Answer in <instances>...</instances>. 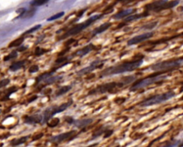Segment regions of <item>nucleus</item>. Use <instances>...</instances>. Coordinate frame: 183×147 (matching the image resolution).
Returning a JSON list of instances; mask_svg holds the SVG:
<instances>
[{"label": "nucleus", "instance_id": "f257e3e1", "mask_svg": "<svg viewBox=\"0 0 183 147\" xmlns=\"http://www.w3.org/2000/svg\"><path fill=\"white\" fill-rule=\"evenodd\" d=\"M142 63H143V60L142 59L133 60L131 62H127L123 64L106 69L101 73V75L102 76H108L114 74H119L132 72L137 69L140 68Z\"/></svg>", "mask_w": 183, "mask_h": 147}, {"label": "nucleus", "instance_id": "f03ea898", "mask_svg": "<svg viewBox=\"0 0 183 147\" xmlns=\"http://www.w3.org/2000/svg\"><path fill=\"white\" fill-rule=\"evenodd\" d=\"M169 76L167 74H155V75H150L146 78H144L142 79H140L139 81H136L135 84L132 86L130 88V91H137V90L141 89L143 88H145L148 86H150L152 84H156L158 82H160L166 79Z\"/></svg>", "mask_w": 183, "mask_h": 147}, {"label": "nucleus", "instance_id": "7ed1b4c3", "mask_svg": "<svg viewBox=\"0 0 183 147\" xmlns=\"http://www.w3.org/2000/svg\"><path fill=\"white\" fill-rule=\"evenodd\" d=\"M175 96V93L174 91H168V92L163 93L161 94L155 95L140 102L139 104V106L142 107H147V106L156 105V104H161L164 101L170 100V99L173 98Z\"/></svg>", "mask_w": 183, "mask_h": 147}, {"label": "nucleus", "instance_id": "20e7f679", "mask_svg": "<svg viewBox=\"0 0 183 147\" xmlns=\"http://www.w3.org/2000/svg\"><path fill=\"white\" fill-rule=\"evenodd\" d=\"M183 64V58H180L173 60H168L164 61L159 63L152 64L150 67V69L155 72H162V71H167L170 69L179 67Z\"/></svg>", "mask_w": 183, "mask_h": 147}, {"label": "nucleus", "instance_id": "39448f33", "mask_svg": "<svg viewBox=\"0 0 183 147\" xmlns=\"http://www.w3.org/2000/svg\"><path fill=\"white\" fill-rule=\"evenodd\" d=\"M102 16V14H96L94 16H92V17H90V19H88L85 21H84L82 23H80V24L76 25L75 26L72 27L71 29H70L66 34H65L63 35V37H62V39H65L67 37H69L70 36H73V35H75L77 34L80 33L82 30H84L85 29H86L87 27H88L90 25H91V24H92L94 21H97V19H100Z\"/></svg>", "mask_w": 183, "mask_h": 147}, {"label": "nucleus", "instance_id": "423d86ee", "mask_svg": "<svg viewBox=\"0 0 183 147\" xmlns=\"http://www.w3.org/2000/svg\"><path fill=\"white\" fill-rule=\"evenodd\" d=\"M72 104V101L70 100L67 103L62 104V105L58 106H52V107H50V108L47 109L44 111V121H48L56 114H58V113L62 112V111L66 110Z\"/></svg>", "mask_w": 183, "mask_h": 147}, {"label": "nucleus", "instance_id": "0eeeda50", "mask_svg": "<svg viewBox=\"0 0 183 147\" xmlns=\"http://www.w3.org/2000/svg\"><path fill=\"white\" fill-rule=\"evenodd\" d=\"M153 35H154V32H149L144 33V34H140V35L135 36L133 38H132L131 39H129L127 42V44L129 46H132V45H135V44H140L141 42H145L146 40L150 39L151 37H153Z\"/></svg>", "mask_w": 183, "mask_h": 147}, {"label": "nucleus", "instance_id": "6e6552de", "mask_svg": "<svg viewBox=\"0 0 183 147\" xmlns=\"http://www.w3.org/2000/svg\"><path fill=\"white\" fill-rule=\"evenodd\" d=\"M76 131H72L70 132H67V133H63V134H61L59 135H57L56 137H52L51 139H50V142H53V143H60V142H62L70 139L72 137H73L75 134Z\"/></svg>", "mask_w": 183, "mask_h": 147}, {"label": "nucleus", "instance_id": "1a4fd4ad", "mask_svg": "<svg viewBox=\"0 0 183 147\" xmlns=\"http://www.w3.org/2000/svg\"><path fill=\"white\" fill-rule=\"evenodd\" d=\"M102 66V64H100V61L99 60H97V61H95L91 65L88 67H86L85 69H81L80 72H78L77 74L79 75H83V74H87L90 73L92 72L93 70H94L95 69L99 68Z\"/></svg>", "mask_w": 183, "mask_h": 147}, {"label": "nucleus", "instance_id": "9d476101", "mask_svg": "<svg viewBox=\"0 0 183 147\" xmlns=\"http://www.w3.org/2000/svg\"><path fill=\"white\" fill-rule=\"evenodd\" d=\"M42 120V116L39 114L32 116H27L25 118V123L29 124H38L40 123Z\"/></svg>", "mask_w": 183, "mask_h": 147}, {"label": "nucleus", "instance_id": "9b49d317", "mask_svg": "<svg viewBox=\"0 0 183 147\" xmlns=\"http://www.w3.org/2000/svg\"><path fill=\"white\" fill-rule=\"evenodd\" d=\"M135 11V9H125V10L121 11L118 12L117 14H114L113 16L114 19H122V18H124L126 16H129L130 14H132L134 11Z\"/></svg>", "mask_w": 183, "mask_h": 147}, {"label": "nucleus", "instance_id": "f8f14e48", "mask_svg": "<svg viewBox=\"0 0 183 147\" xmlns=\"http://www.w3.org/2000/svg\"><path fill=\"white\" fill-rule=\"evenodd\" d=\"M149 15V13L147 12H144V13H140V14H132L130 16H128L125 19L124 21H127V22H129V21H136V20H138L140 19L143 17H146L147 16Z\"/></svg>", "mask_w": 183, "mask_h": 147}, {"label": "nucleus", "instance_id": "ddd939ff", "mask_svg": "<svg viewBox=\"0 0 183 147\" xmlns=\"http://www.w3.org/2000/svg\"><path fill=\"white\" fill-rule=\"evenodd\" d=\"M93 49V46L92 44H90L88 46H87L85 47H84L83 49H81L79 51H77L76 52V54L79 57H83V56H85L86 54H87L89 52H90Z\"/></svg>", "mask_w": 183, "mask_h": 147}, {"label": "nucleus", "instance_id": "4468645a", "mask_svg": "<svg viewBox=\"0 0 183 147\" xmlns=\"http://www.w3.org/2000/svg\"><path fill=\"white\" fill-rule=\"evenodd\" d=\"M112 26V24L111 23H104L102 24L101 26H99V27H97V29H94V33L96 34H100V33H102V32H105L106 30H107L108 29Z\"/></svg>", "mask_w": 183, "mask_h": 147}, {"label": "nucleus", "instance_id": "2eb2a0df", "mask_svg": "<svg viewBox=\"0 0 183 147\" xmlns=\"http://www.w3.org/2000/svg\"><path fill=\"white\" fill-rule=\"evenodd\" d=\"M92 120L90 119H83V120H78V121H74V124L76 126L79 127V128H82L84 126H87L88 124H91Z\"/></svg>", "mask_w": 183, "mask_h": 147}, {"label": "nucleus", "instance_id": "dca6fc26", "mask_svg": "<svg viewBox=\"0 0 183 147\" xmlns=\"http://www.w3.org/2000/svg\"><path fill=\"white\" fill-rule=\"evenodd\" d=\"M25 63H26V61H19V62H15L13 64H11V66L9 67V69L11 71H16L19 69L22 68L24 65H25Z\"/></svg>", "mask_w": 183, "mask_h": 147}, {"label": "nucleus", "instance_id": "f3484780", "mask_svg": "<svg viewBox=\"0 0 183 147\" xmlns=\"http://www.w3.org/2000/svg\"><path fill=\"white\" fill-rule=\"evenodd\" d=\"M24 38L23 37H19L18 39H16L15 40H14L13 42H11L9 45V48H12V47H19L22 44L23 42H24Z\"/></svg>", "mask_w": 183, "mask_h": 147}, {"label": "nucleus", "instance_id": "a211bd4d", "mask_svg": "<svg viewBox=\"0 0 183 147\" xmlns=\"http://www.w3.org/2000/svg\"><path fill=\"white\" fill-rule=\"evenodd\" d=\"M72 89V87L70 86H62L61 88H59V89L56 91V96H61L66 94L67 92H68L70 89Z\"/></svg>", "mask_w": 183, "mask_h": 147}, {"label": "nucleus", "instance_id": "6ab92c4d", "mask_svg": "<svg viewBox=\"0 0 183 147\" xmlns=\"http://www.w3.org/2000/svg\"><path fill=\"white\" fill-rule=\"evenodd\" d=\"M27 138H28V137H22V138H19V139H14V140H13V141L11 142V145H13V146H17V145L22 144L24 143V142L27 141Z\"/></svg>", "mask_w": 183, "mask_h": 147}, {"label": "nucleus", "instance_id": "aec40b11", "mask_svg": "<svg viewBox=\"0 0 183 147\" xmlns=\"http://www.w3.org/2000/svg\"><path fill=\"white\" fill-rule=\"evenodd\" d=\"M52 73L50 72V73H44L43 74H42V75H40V76H39L37 77V82L39 83L40 81H45L46 79H47L49 77H51L52 76Z\"/></svg>", "mask_w": 183, "mask_h": 147}, {"label": "nucleus", "instance_id": "412c9836", "mask_svg": "<svg viewBox=\"0 0 183 147\" xmlns=\"http://www.w3.org/2000/svg\"><path fill=\"white\" fill-rule=\"evenodd\" d=\"M59 122V119L58 118H54V119H50L47 122V125L51 128L55 127L58 125Z\"/></svg>", "mask_w": 183, "mask_h": 147}, {"label": "nucleus", "instance_id": "4be33fe9", "mask_svg": "<svg viewBox=\"0 0 183 147\" xmlns=\"http://www.w3.org/2000/svg\"><path fill=\"white\" fill-rule=\"evenodd\" d=\"M35 11H36L35 9H29V10L28 11H25V12L22 14V16H21V17H22V18H24V19L32 17V16L34 14Z\"/></svg>", "mask_w": 183, "mask_h": 147}, {"label": "nucleus", "instance_id": "5701e85b", "mask_svg": "<svg viewBox=\"0 0 183 147\" xmlns=\"http://www.w3.org/2000/svg\"><path fill=\"white\" fill-rule=\"evenodd\" d=\"M157 24V21H154V22H151L150 24H145L144 26H142L141 29H146V30H150V29H152L154 27H155Z\"/></svg>", "mask_w": 183, "mask_h": 147}, {"label": "nucleus", "instance_id": "b1692460", "mask_svg": "<svg viewBox=\"0 0 183 147\" xmlns=\"http://www.w3.org/2000/svg\"><path fill=\"white\" fill-rule=\"evenodd\" d=\"M64 14H65V12H64V11H61V12H59V13H57L56 14H54L53 16H52L51 17L48 18L47 21H54L55 19H59L60 17L63 16H64Z\"/></svg>", "mask_w": 183, "mask_h": 147}, {"label": "nucleus", "instance_id": "393cba45", "mask_svg": "<svg viewBox=\"0 0 183 147\" xmlns=\"http://www.w3.org/2000/svg\"><path fill=\"white\" fill-rule=\"evenodd\" d=\"M49 0H33L31 2V4L32 6H41L46 4Z\"/></svg>", "mask_w": 183, "mask_h": 147}, {"label": "nucleus", "instance_id": "a878e982", "mask_svg": "<svg viewBox=\"0 0 183 147\" xmlns=\"http://www.w3.org/2000/svg\"><path fill=\"white\" fill-rule=\"evenodd\" d=\"M62 77H60V76H53V77H49V79H46L44 81L47 83V84H52V83H54V82H56V81H57L59 79H61Z\"/></svg>", "mask_w": 183, "mask_h": 147}, {"label": "nucleus", "instance_id": "bb28decb", "mask_svg": "<svg viewBox=\"0 0 183 147\" xmlns=\"http://www.w3.org/2000/svg\"><path fill=\"white\" fill-rule=\"evenodd\" d=\"M16 57H17V53H16V52H12L9 55H7L6 57H5L4 59V60L6 62V61H8V60H9L11 59H14Z\"/></svg>", "mask_w": 183, "mask_h": 147}, {"label": "nucleus", "instance_id": "cd10ccee", "mask_svg": "<svg viewBox=\"0 0 183 147\" xmlns=\"http://www.w3.org/2000/svg\"><path fill=\"white\" fill-rule=\"evenodd\" d=\"M46 52H47V50H45L44 49L37 47L36 49V50H35V55H37V56H41V55H42Z\"/></svg>", "mask_w": 183, "mask_h": 147}, {"label": "nucleus", "instance_id": "c85d7f7f", "mask_svg": "<svg viewBox=\"0 0 183 147\" xmlns=\"http://www.w3.org/2000/svg\"><path fill=\"white\" fill-rule=\"evenodd\" d=\"M41 27V25L40 24H38V25H36V26H34V27H32V28H31V29H29L28 31H27V32H25L24 34H31V33H32V32H35L36 30H38L39 28Z\"/></svg>", "mask_w": 183, "mask_h": 147}, {"label": "nucleus", "instance_id": "c756f323", "mask_svg": "<svg viewBox=\"0 0 183 147\" xmlns=\"http://www.w3.org/2000/svg\"><path fill=\"white\" fill-rule=\"evenodd\" d=\"M39 71V67L37 65H32L30 68L29 69V73H35Z\"/></svg>", "mask_w": 183, "mask_h": 147}, {"label": "nucleus", "instance_id": "7c9ffc66", "mask_svg": "<svg viewBox=\"0 0 183 147\" xmlns=\"http://www.w3.org/2000/svg\"><path fill=\"white\" fill-rule=\"evenodd\" d=\"M9 83V79H4V80L1 81H0V88L3 87V86H5Z\"/></svg>", "mask_w": 183, "mask_h": 147}, {"label": "nucleus", "instance_id": "2f4dec72", "mask_svg": "<svg viewBox=\"0 0 183 147\" xmlns=\"http://www.w3.org/2000/svg\"><path fill=\"white\" fill-rule=\"evenodd\" d=\"M67 60V58H59L56 60V63H62Z\"/></svg>", "mask_w": 183, "mask_h": 147}, {"label": "nucleus", "instance_id": "473e14b6", "mask_svg": "<svg viewBox=\"0 0 183 147\" xmlns=\"http://www.w3.org/2000/svg\"><path fill=\"white\" fill-rule=\"evenodd\" d=\"M65 121H67V123H69V124L74 123V120H73V119H72V117H70V116H67V117L65 118Z\"/></svg>", "mask_w": 183, "mask_h": 147}, {"label": "nucleus", "instance_id": "72a5a7b5", "mask_svg": "<svg viewBox=\"0 0 183 147\" xmlns=\"http://www.w3.org/2000/svg\"><path fill=\"white\" fill-rule=\"evenodd\" d=\"M113 133V131L112 130H110V131H107L105 132V135H104V138H107L109 136H111Z\"/></svg>", "mask_w": 183, "mask_h": 147}, {"label": "nucleus", "instance_id": "f704fd0d", "mask_svg": "<svg viewBox=\"0 0 183 147\" xmlns=\"http://www.w3.org/2000/svg\"><path fill=\"white\" fill-rule=\"evenodd\" d=\"M25 49H27V47H22L21 48H19V49H18V51L22 52V51H24V50H25Z\"/></svg>", "mask_w": 183, "mask_h": 147}, {"label": "nucleus", "instance_id": "c9c22d12", "mask_svg": "<svg viewBox=\"0 0 183 147\" xmlns=\"http://www.w3.org/2000/svg\"><path fill=\"white\" fill-rule=\"evenodd\" d=\"M75 39H70V41H68V42H67L66 43V44H72V43H73V42H75Z\"/></svg>", "mask_w": 183, "mask_h": 147}]
</instances>
